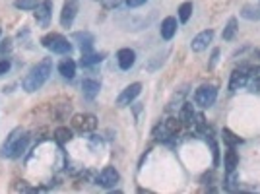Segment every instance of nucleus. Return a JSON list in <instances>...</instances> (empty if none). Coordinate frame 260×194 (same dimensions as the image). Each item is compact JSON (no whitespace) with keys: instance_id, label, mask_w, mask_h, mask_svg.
<instances>
[{"instance_id":"obj_1","label":"nucleus","mask_w":260,"mask_h":194,"mask_svg":"<svg viewBox=\"0 0 260 194\" xmlns=\"http://www.w3.org/2000/svg\"><path fill=\"white\" fill-rule=\"evenodd\" d=\"M51 74H53V58H43L27 72L22 82V87L27 93H33L45 86V82L51 78Z\"/></svg>"},{"instance_id":"obj_2","label":"nucleus","mask_w":260,"mask_h":194,"mask_svg":"<svg viewBox=\"0 0 260 194\" xmlns=\"http://www.w3.org/2000/svg\"><path fill=\"white\" fill-rule=\"evenodd\" d=\"M41 45H43L45 49H49V51H53L56 54L72 53V43L66 39L64 35H60V33H49V35H45L43 39H41Z\"/></svg>"},{"instance_id":"obj_3","label":"nucleus","mask_w":260,"mask_h":194,"mask_svg":"<svg viewBox=\"0 0 260 194\" xmlns=\"http://www.w3.org/2000/svg\"><path fill=\"white\" fill-rule=\"evenodd\" d=\"M217 99V87L214 84H202L194 91V103L202 109H210Z\"/></svg>"},{"instance_id":"obj_4","label":"nucleus","mask_w":260,"mask_h":194,"mask_svg":"<svg viewBox=\"0 0 260 194\" xmlns=\"http://www.w3.org/2000/svg\"><path fill=\"white\" fill-rule=\"evenodd\" d=\"M72 128L86 134V132H93L98 128V117L95 115H89V113H80L72 117Z\"/></svg>"},{"instance_id":"obj_5","label":"nucleus","mask_w":260,"mask_h":194,"mask_svg":"<svg viewBox=\"0 0 260 194\" xmlns=\"http://www.w3.org/2000/svg\"><path fill=\"white\" fill-rule=\"evenodd\" d=\"M78 10H80V2L78 0H66L64 6H62V12H60V25L70 27L76 20Z\"/></svg>"},{"instance_id":"obj_6","label":"nucleus","mask_w":260,"mask_h":194,"mask_svg":"<svg viewBox=\"0 0 260 194\" xmlns=\"http://www.w3.org/2000/svg\"><path fill=\"white\" fill-rule=\"evenodd\" d=\"M140 91H142V84H138V82H134V84L126 86L119 93V97H117V105H119V107H128L130 103L140 95Z\"/></svg>"},{"instance_id":"obj_7","label":"nucleus","mask_w":260,"mask_h":194,"mask_svg":"<svg viewBox=\"0 0 260 194\" xmlns=\"http://www.w3.org/2000/svg\"><path fill=\"white\" fill-rule=\"evenodd\" d=\"M23 134H25V130L22 128V126H18V128H14L8 134V138H6V142L2 144V148H0V153H2V157H10L12 159V153H14V148H16V144L20 142V138H22Z\"/></svg>"},{"instance_id":"obj_8","label":"nucleus","mask_w":260,"mask_h":194,"mask_svg":"<svg viewBox=\"0 0 260 194\" xmlns=\"http://www.w3.org/2000/svg\"><path fill=\"white\" fill-rule=\"evenodd\" d=\"M119 179H120V175L115 167H105V169L98 175L95 181H98V184L103 186V188H113L115 184L119 183Z\"/></svg>"},{"instance_id":"obj_9","label":"nucleus","mask_w":260,"mask_h":194,"mask_svg":"<svg viewBox=\"0 0 260 194\" xmlns=\"http://www.w3.org/2000/svg\"><path fill=\"white\" fill-rule=\"evenodd\" d=\"M249 82V68L241 66V68H235L231 72V78H229V91H237L241 87Z\"/></svg>"},{"instance_id":"obj_10","label":"nucleus","mask_w":260,"mask_h":194,"mask_svg":"<svg viewBox=\"0 0 260 194\" xmlns=\"http://www.w3.org/2000/svg\"><path fill=\"white\" fill-rule=\"evenodd\" d=\"M212 39H214V29H204V31H200L194 39H192L190 49H192L194 53H202V51L208 49V45L212 43Z\"/></svg>"},{"instance_id":"obj_11","label":"nucleus","mask_w":260,"mask_h":194,"mask_svg":"<svg viewBox=\"0 0 260 194\" xmlns=\"http://www.w3.org/2000/svg\"><path fill=\"white\" fill-rule=\"evenodd\" d=\"M51 14H53V2H51V0H43V2H39V6H37L35 20H37V23H41L43 27H47L49 22H51Z\"/></svg>"},{"instance_id":"obj_12","label":"nucleus","mask_w":260,"mask_h":194,"mask_svg":"<svg viewBox=\"0 0 260 194\" xmlns=\"http://www.w3.org/2000/svg\"><path fill=\"white\" fill-rule=\"evenodd\" d=\"M179 29V22H177V18L173 16H167L165 20L161 22V27H159V33H161V37L165 41H171L175 37V33Z\"/></svg>"},{"instance_id":"obj_13","label":"nucleus","mask_w":260,"mask_h":194,"mask_svg":"<svg viewBox=\"0 0 260 194\" xmlns=\"http://www.w3.org/2000/svg\"><path fill=\"white\" fill-rule=\"evenodd\" d=\"M117 62H119L120 70H130L136 62V53L132 49H120L117 53Z\"/></svg>"},{"instance_id":"obj_14","label":"nucleus","mask_w":260,"mask_h":194,"mask_svg":"<svg viewBox=\"0 0 260 194\" xmlns=\"http://www.w3.org/2000/svg\"><path fill=\"white\" fill-rule=\"evenodd\" d=\"M72 39L80 43V49H82V53H89L91 51V47L95 43V37L91 35L89 31H78L72 35Z\"/></svg>"},{"instance_id":"obj_15","label":"nucleus","mask_w":260,"mask_h":194,"mask_svg":"<svg viewBox=\"0 0 260 194\" xmlns=\"http://www.w3.org/2000/svg\"><path fill=\"white\" fill-rule=\"evenodd\" d=\"M99 89H101V84H99L98 80H91V78H86L84 82H82V93L86 99H95L99 95Z\"/></svg>"},{"instance_id":"obj_16","label":"nucleus","mask_w":260,"mask_h":194,"mask_svg":"<svg viewBox=\"0 0 260 194\" xmlns=\"http://www.w3.org/2000/svg\"><path fill=\"white\" fill-rule=\"evenodd\" d=\"M58 74L66 78V80H72L76 76V62L72 58H62L58 62Z\"/></svg>"},{"instance_id":"obj_17","label":"nucleus","mask_w":260,"mask_h":194,"mask_svg":"<svg viewBox=\"0 0 260 194\" xmlns=\"http://www.w3.org/2000/svg\"><path fill=\"white\" fill-rule=\"evenodd\" d=\"M152 136L157 142H167L169 138H173V132L167 128V124H165V120H163V122H159V124L153 128Z\"/></svg>"},{"instance_id":"obj_18","label":"nucleus","mask_w":260,"mask_h":194,"mask_svg":"<svg viewBox=\"0 0 260 194\" xmlns=\"http://www.w3.org/2000/svg\"><path fill=\"white\" fill-rule=\"evenodd\" d=\"M72 138H74V134H72V130L68 128V126H58V128L54 130V140H56V144H60V146L68 144Z\"/></svg>"},{"instance_id":"obj_19","label":"nucleus","mask_w":260,"mask_h":194,"mask_svg":"<svg viewBox=\"0 0 260 194\" xmlns=\"http://www.w3.org/2000/svg\"><path fill=\"white\" fill-rule=\"evenodd\" d=\"M179 119H181V122H183V124H194L196 113H194V109H192V105H190V103H183Z\"/></svg>"},{"instance_id":"obj_20","label":"nucleus","mask_w":260,"mask_h":194,"mask_svg":"<svg viewBox=\"0 0 260 194\" xmlns=\"http://www.w3.org/2000/svg\"><path fill=\"white\" fill-rule=\"evenodd\" d=\"M105 58V53H84V56H82V60H80V64L84 66V68H87V66H95L99 64L101 60Z\"/></svg>"},{"instance_id":"obj_21","label":"nucleus","mask_w":260,"mask_h":194,"mask_svg":"<svg viewBox=\"0 0 260 194\" xmlns=\"http://www.w3.org/2000/svg\"><path fill=\"white\" fill-rule=\"evenodd\" d=\"M225 169H228V173H233L235 169L239 167V155L237 151L233 150V148H229L228 151H225Z\"/></svg>"},{"instance_id":"obj_22","label":"nucleus","mask_w":260,"mask_h":194,"mask_svg":"<svg viewBox=\"0 0 260 194\" xmlns=\"http://www.w3.org/2000/svg\"><path fill=\"white\" fill-rule=\"evenodd\" d=\"M192 10H194L192 2H183V4L179 6V10H177L179 22H181V23H186V22H188V20H190V16H192Z\"/></svg>"},{"instance_id":"obj_23","label":"nucleus","mask_w":260,"mask_h":194,"mask_svg":"<svg viewBox=\"0 0 260 194\" xmlns=\"http://www.w3.org/2000/svg\"><path fill=\"white\" fill-rule=\"evenodd\" d=\"M237 18H229L228 25L223 27V33H221V37H223V41H231V39H235V33H237Z\"/></svg>"},{"instance_id":"obj_24","label":"nucleus","mask_w":260,"mask_h":194,"mask_svg":"<svg viewBox=\"0 0 260 194\" xmlns=\"http://www.w3.org/2000/svg\"><path fill=\"white\" fill-rule=\"evenodd\" d=\"M241 16H243L245 20H254V22H258V20H260V6H252V4H247V6H243V10H241Z\"/></svg>"},{"instance_id":"obj_25","label":"nucleus","mask_w":260,"mask_h":194,"mask_svg":"<svg viewBox=\"0 0 260 194\" xmlns=\"http://www.w3.org/2000/svg\"><path fill=\"white\" fill-rule=\"evenodd\" d=\"M27 144H29V136H27V132H25L22 138H20V142L16 144V148H14V153H12V159H14V157H20L23 151L27 150Z\"/></svg>"},{"instance_id":"obj_26","label":"nucleus","mask_w":260,"mask_h":194,"mask_svg":"<svg viewBox=\"0 0 260 194\" xmlns=\"http://www.w3.org/2000/svg\"><path fill=\"white\" fill-rule=\"evenodd\" d=\"M221 136H223V142H225V144H228L229 148H235V146H237V144H241V138H239L237 134H233V132H231V130L229 128H223V132H221Z\"/></svg>"},{"instance_id":"obj_27","label":"nucleus","mask_w":260,"mask_h":194,"mask_svg":"<svg viewBox=\"0 0 260 194\" xmlns=\"http://www.w3.org/2000/svg\"><path fill=\"white\" fill-rule=\"evenodd\" d=\"M14 6L18 10H35L39 6V0H14Z\"/></svg>"},{"instance_id":"obj_28","label":"nucleus","mask_w":260,"mask_h":194,"mask_svg":"<svg viewBox=\"0 0 260 194\" xmlns=\"http://www.w3.org/2000/svg\"><path fill=\"white\" fill-rule=\"evenodd\" d=\"M186 91H188V89H186V87H181V89H179V93H175L173 97H171V101H169V111H171V109H175L177 107V103H183V99H184V95H186Z\"/></svg>"},{"instance_id":"obj_29","label":"nucleus","mask_w":260,"mask_h":194,"mask_svg":"<svg viewBox=\"0 0 260 194\" xmlns=\"http://www.w3.org/2000/svg\"><path fill=\"white\" fill-rule=\"evenodd\" d=\"M208 142H210V146H212V155H214V165H219V148H217V144L214 138H208Z\"/></svg>"},{"instance_id":"obj_30","label":"nucleus","mask_w":260,"mask_h":194,"mask_svg":"<svg viewBox=\"0 0 260 194\" xmlns=\"http://www.w3.org/2000/svg\"><path fill=\"white\" fill-rule=\"evenodd\" d=\"M12 68V62L8 58H0V76L2 74H8Z\"/></svg>"},{"instance_id":"obj_31","label":"nucleus","mask_w":260,"mask_h":194,"mask_svg":"<svg viewBox=\"0 0 260 194\" xmlns=\"http://www.w3.org/2000/svg\"><path fill=\"white\" fill-rule=\"evenodd\" d=\"M249 78H252L254 82H258L260 84V66H252V68H249Z\"/></svg>"},{"instance_id":"obj_32","label":"nucleus","mask_w":260,"mask_h":194,"mask_svg":"<svg viewBox=\"0 0 260 194\" xmlns=\"http://www.w3.org/2000/svg\"><path fill=\"white\" fill-rule=\"evenodd\" d=\"M217 58H219V49H214V53H212V60H210V64H208V68H214L217 62Z\"/></svg>"},{"instance_id":"obj_33","label":"nucleus","mask_w":260,"mask_h":194,"mask_svg":"<svg viewBox=\"0 0 260 194\" xmlns=\"http://www.w3.org/2000/svg\"><path fill=\"white\" fill-rule=\"evenodd\" d=\"M148 0H126V4H128V8H138L142 4H146Z\"/></svg>"},{"instance_id":"obj_34","label":"nucleus","mask_w":260,"mask_h":194,"mask_svg":"<svg viewBox=\"0 0 260 194\" xmlns=\"http://www.w3.org/2000/svg\"><path fill=\"white\" fill-rule=\"evenodd\" d=\"M120 0H103V6L105 8H115V6H119Z\"/></svg>"},{"instance_id":"obj_35","label":"nucleus","mask_w":260,"mask_h":194,"mask_svg":"<svg viewBox=\"0 0 260 194\" xmlns=\"http://www.w3.org/2000/svg\"><path fill=\"white\" fill-rule=\"evenodd\" d=\"M4 43H6V45H0V53H8V51L12 49V41H10V39H6Z\"/></svg>"},{"instance_id":"obj_36","label":"nucleus","mask_w":260,"mask_h":194,"mask_svg":"<svg viewBox=\"0 0 260 194\" xmlns=\"http://www.w3.org/2000/svg\"><path fill=\"white\" fill-rule=\"evenodd\" d=\"M0 35H2V29H0Z\"/></svg>"}]
</instances>
